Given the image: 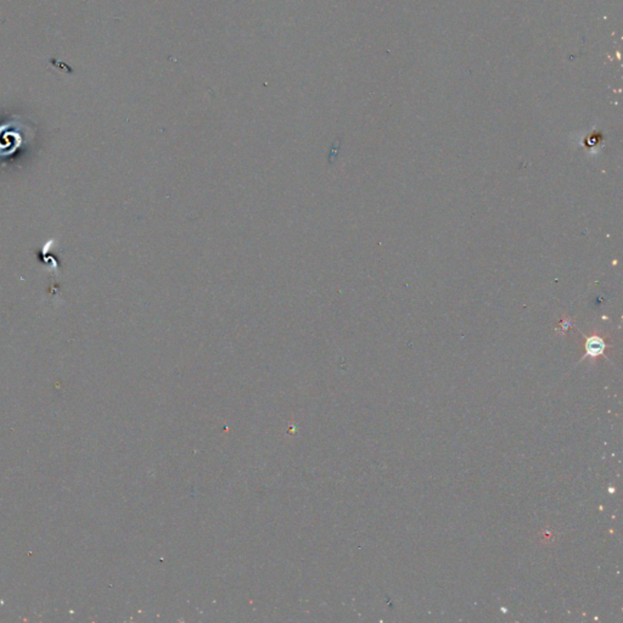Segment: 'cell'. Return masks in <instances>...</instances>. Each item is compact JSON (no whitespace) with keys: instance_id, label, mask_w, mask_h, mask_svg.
Segmentation results:
<instances>
[{"instance_id":"cell-1","label":"cell","mask_w":623,"mask_h":623,"mask_svg":"<svg viewBox=\"0 0 623 623\" xmlns=\"http://www.w3.org/2000/svg\"><path fill=\"white\" fill-rule=\"evenodd\" d=\"M12 125H5L0 127V150L10 149V153L15 152L16 147L21 145L22 134L13 129Z\"/></svg>"},{"instance_id":"cell-2","label":"cell","mask_w":623,"mask_h":623,"mask_svg":"<svg viewBox=\"0 0 623 623\" xmlns=\"http://www.w3.org/2000/svg\"><path fill=\"white\" fill-rule=\"evenodd\" d=\"M604 349H605V345H604V342L601 340L593 337V339H590L588 341L587 353L589 355H592V357H597V355L601 354L604 352Z\"/></svg>"}]
</instances>
